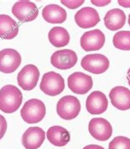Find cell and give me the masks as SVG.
<instances>
[{"label":"cell","instance_id":"7a4b0ae2","mask_svg":"<svg viewBox=\"0 0 130 149\" xmlns=\"http://www.w3.org/2000/svg\"><path fill=\"white\" fill-rule=\"evenodd\" d=\"M46 114V108L43 101L31 99L26 101L21 110V116L27 124H37L43 120Z\"/></svg>","mask_w":130,"mask_h":149},{"label":"cell","instance_id":"3957f363","mask_svg":"<svg viewBox=\"0 0 130 149\" xmlns=\"http://www.w3.org/2000/svg\"><path fill=\"white\" fill-rule=\"evenodd\" d=\"M40 88L44 94L48 96H58L63 92L65 88L64 79L57 72L53 71L46 72L42 77Z\"/></svg>","mask_w":130,"mask_h":149},{"label":"cell","instance_id":"9c48e42d","mask_svg":"<svg viewBox=\"0 0 130 149\" xmlns=\"http://www.w3.org/2000/svg\"><path fill=\"white\" fill-rule=\"evenodd\" d=\"M88 130L95 139L101 142L110 139L113 134L111 123L104 118H93L88 125Z\"/></svg>","mask_w":130,"mask_h":149},{"label":"cell","instance_id":"603a6c76","mask_svg":"<svg viewBox=\"0 0 130 149\" xmlns=\"http://www.w3.org/2000/svg\"><path fill=\"white\" fill-rule=\"evenodd\" d=\"M109 149H130V139L124 136L115 137L110 143Z\"/></svg>","mask_w":130,"mask_h":149},{"label":"cell","instance_id":"d6986e66","mask_svg":"<svg viewBox=\"0 0 130 149\" xmlns=\"http://www.w3.org/2000/svg\"><path fill=\"white\" fill-rule=\"evenodd\" d=\"M105 26L110 31H118L121 29L126 22V16L124 11L118 8H114L106 13L104 17Z\"/></svg>","mask_w":130,"mask_h":149},{"label":"cell","instance_id":"5bb4252c","mask_svg":"<svg viewBox=\"0 0 130 149\" xmlns=\"http://www.w3.org/2000/svg\"><path fill=\"white\" fill-rule=\"evenodd\" d=\"M87 111L92 115H101L108 108V100L106 96L100 91H92L87 96L86 101Z\"/></svg>","mask_w":130,"mask_h":149},{"label":"cell","instance_id":"e0dca14e","mask_svg":"<svg viewBox=\"0 0 130 149\" xmlns=\"http://www.w3.org/2000/svg\"><path fill=\"white\" fill-rule=\"evenodd\" d=\"M42 17L48 23L61 24L67 19V12L57 4H49L43 8Z\"/></svg>","mask_w":130,"mask_h":149},{"label":"cell","instance_id":"ba28073f","mask_svg":"<svg viewBox=\"0 0 130 149\" xmlns=\"http://www.w3.org/2000/svg\"><path fill=\"white\" fill-rule=\"evenodd\" d=\"M67 86L69 89L79 95H84L93 87L92 77L82 72H75L67 78Z\"/></svg>","mask_w":130,"mask_h":149},{"label":"cell","instance_id":"d4e9b609","mask_svg":"<svg viewBox=\"0 0 130 149\" xmlns=\"http://www.w3.org/2000/svg\"><path fill=\"white\" fill-rule=\"evenodd\" d=\"M7 128H8V124L6 119L2 115H0V139L3 138L7 131Z\"/></svg>","mask_w":130,"mask_h":149},{"label":"cell","instance_id":"cb8c5ba5","mask_svg":"<svg viewBox=\"0 0 130 149\" xmlns=\"http://www.w3.org/2000/svg\"><path fill=\"white\" fill-rule=\"evenodd\" d=\"M61 3L70 9H76L84 3V1H61Z\"/></svg>","mask_w":130,"mask_h":149},{"label":"cell","instance_id":"7402d4cb","mask_svg":"<svg viewBox=\"0 0 130 149\" xmlns=\"http://www.w3.org/2000/svg\"><path fill=\"white\" fill-rule=\"evenodd\" d=\"M113 45L116 49L120 50H130V31H118L113 37Z\"/></svg>","mask_w":130,"mask_h":149},{"label":"cell","instance_id":"2e32d148","mask_svg":"<svg viewBox=\"0 0 130 149\" xmlns=\"http://www.w3.org/2000/svg\"><path fill=\"white\" fill-rule=\"evenodd\" d=\"M112 106L120 111H128L130 109V90L123 86L114 87L110 92Z\"/></svg>","mask_w":130,"mask_h":149},{"label":"cell","instance_id":"9a60e30c","mask_svg":"<svg viewBox=\"0 0 130 149\" xmlns=\"http://www.w3.org/2000/svg\"><path fill=\"white\" fill-rule=\"evenodd\" d=\"M45 133L40 127H31L22 137V143L26 149H38L44 141Z\"/></svg>","mask_w":130,"mask_h":149},{"label":"cell","instance_id":"83f0119b","mask_svg":"<svg viewBox=\"0 0 130 149\" xmlns=\"http://www.w3.org/2000/svg\"><path fill=\"white\" fill-rule=\"evenodd\" d=\"M120 6L124 7V8H130V1H118Z\"/></svg>","mask_w":130,"mask_h":149},{"label":"cell","instance_id":"5b68a950","mask_svg":"<svg viewBox=\"0 0 130 149\" xmlns=\"http://www.w3.org/2000/svg\"><path fill=\"white\" fill-rule=\"evenodd\" d=\"M83 69L94 74L104 73L110 67V61L107 57L101 54H87L81 61Z\"/></svg>","mask_w":130,"mask_h":149},{"label":"cell","instance_id":"30bf717a","mask_svg":"<svg viewBox=\"0 0 130 149\" xmlns=\"http://www.w3.org/2000/svg\"><path fill=\"white\" fill-rule=\"evenodd\" d=\"M21 63V54L16 49H4L0 51V72L12 73L19 68Z\"/></svg>","mask_w":130,"mask_h":149},{"label":"cell","instance_id":"8fae6325","mask_svg":"<svg viewBox=\"0 0 130 149\" xmlns=\"http://www.w3.org/2000/svg\"><path fill=\"white\" fill-rule=\"evenodd\" d=\"M106 36L101 30L89 31L83 34L80 40V44L85 51H97L100 50L105 45Z\"/></svg>","mask_w":130,"mask_h":149},{"label":"cell","instance_id":"ac0fdd59","mask_svg":"<svg viewBox=\"0 0 130 149\" xmlns=\"http://www.w3.org/2000/svg\"><path fill=\"white\" fill-rule=\"evenodd\" d=\"M47 139L56 147H63L70 141V134L65 128L58 125L50 127L46 133Z\"/></svg>","mask_w":130,"mask_h":149},{"label":"cell","instance_id":"44dd1931","mask_svg":"<svg viewBox=\"0 0 130 149\" xmlns=\"http://www.w3.org/2000/svg\"><path fill=\"white\" fill-rule=\"evenodd\" d=\"M49 42L55 47H63L69 43L70 36L67 31L61 26H55L49 31L48 35Z\"/></svg>","mask_w":130,"mask_h":149},{"label":"cell","instance_id":"f1b7e54d","mask_svg":"<svg viewBox=\"0 0 130 149\" xmlns=\"http://www.w3.org/2000/svg\"><path fill=\"white\" fill-rule=\"evenodd\" d=\"M127 79H128L129 85L130 86V68L128 70V72H127Z\"/></svg>","mask_w":130,"mask_h":149},{"label":"cell","instance_id":"6da1fadb","mask_svg":"<svg viewBox=\"0 0 130 149\" xmlns=\"http://www.w3.org/2000/svg\"><path fill=\"white\" fill-rule=\"evenodd\" d=\"M22 102V91L13 85H6L0 89V111L7 114L16 112Z\"/></svg>","mask_w":130,"mask_h":149},{"label":"cell","instance_id":"4316f807","mask_svg":"<svg viewBox=\"0 0 130 149\" xmlns=\"http://www.w3.org/2000/svg\"><path fill=\"white\" fill-rule=\"evenodd\" d=\"M82 149H105L104 148H102L99 145L96 144H91V145H87L85 148H83Z\"/></svg>","mask_w":130,"mask_h":149},{"label":"cell","instance_id":"f546056e","mask_svg":"<svg viewBox=\"0 0 130 149\" xmlns=\"http://www.w3.org/2000/svg\"><path fill=\"white\" fill-rule=\"evenodd\" d=\"M129 26H130V14L129 16Z\"/></svg>","mask_w":130,"mask_h":149},{"label":"cell","instance_id":"52a82bcc","mask_svg":"<svg viewBox=\"0 0 130 149\" xmlns=\"http://www.w3.org/2000/svg\"><path fill=\"white\" fill-rule=\"evenodd\" d=\"M40 77L38 68L34 64H27L17 74V82L24 91H31L36 87Z\"/></svg>","mask_w":130,"mask_h":149},{"label":"cell","instance_id":"484cf974","mask_svg":"<svg viewBox=\"0 0 130 149\" xmlns=\"http://www.w3.org/2000/svg\"><path fill=\"white\" fill-rule=\"evenodd\" d=\"M111 3V1H92V3L96 5V6H100V7L108 5L109 3Z\"/></svg>","mask_w":130,"mask_h":149},{"label":"cell","instance_id":"ffe728a7","mask_svg":"<svg viewBox=\"0 0 130 149\" xmlns=\"http://www.w3.org/2000/svg\"><path fill=\"white\" fill-rule=\"evenodd\" d=\"M17 23L8 15H0V37L5 40H12L18 34Z\"/></svg>","mask_w":130,"mask_h":149},{"label":"cell","instance_id":"277c9868","mask_svg":"<svg viewBox=\"0 0 130 149\" xmlns=\"http://www.w3.org/2000/svg\"><path fill=\"white\" fill-rule=\"evenodd\" d=\"M57 114L65 120H71L78 116L81 111V103L76 96H66L57 103Z\"/></svg>","mask_w":130,"mask_h":149},{"label":"cell","instance_id":"8992f818","mask_svg":"<svg viewBox=\"0 0 130 149\" xmlns=\"http://www.w3.org/2000/svg\"><path fill=\"white\" fill-rule=\"evenodd\" d=\"M12 13L22 22H29L35 19L39 10L34 3L27 0L18 1L13 6Z\"/></svg>","mask_w":130,"mask_h":149},{"label":"cell","instance_id":"7c38bea8","mask_svg":"<svg viewBox=\"0 0 130 149\" xmlns=\"http://www.w3.org/2000/svg\"><path fill=\"white\" fill-rule=\"evenodd\" d=\"M77 62V54L71 49L57 50L52 54L50 58L51 64L60 70L70 69L76 65Z\"/></svg>","mask_w":130,"mask_h":149},{"label":"cell","instance_id":"4fadbf2b","mask_svg":"<svg viewBox=\"0 0 130 149\" xmlns=\"http://www.w3.org/2000/svg\"><path fill=\"white\" fill-rule=\"evenodd\" d=\"M74 19L77 26L83 29L93 27L101 21L98 12L90 7H86L79 10L75 14Z\"/></svg>","mask_w":130,"mask_h":149}]
</instances>
